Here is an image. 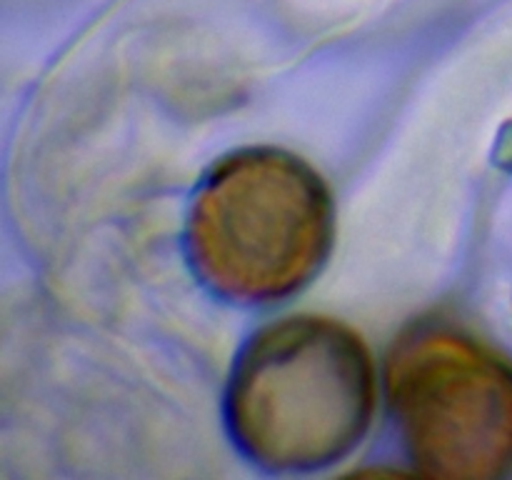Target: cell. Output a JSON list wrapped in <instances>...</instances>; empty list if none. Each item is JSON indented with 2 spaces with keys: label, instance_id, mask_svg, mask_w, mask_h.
<instances>
[{
  "label": "cell",
  "instance_id": "obj_1",
  "mask_svg": "<svg viewBox=\"0 0 512 480\" xmlns=\"http://www.w3.org/2000/svg\"><path fill=\"white\" fill-rule=\"evenodd\" d=\"M368 350L345 325L290 318L240 355L228 420L240 448L265 468L310 470L348 455L373 418Z\"/></svg>",
  "mask_w": 512,
  "mask_h": 480
},
{
  "label": "cell",
  "instance_id": "obj_2",
  "mask_svg": "<svg viewBox=\"0 0 512 480\" xmlns=\"http://www.w3.org/2000/svg\"><path fill=\"white\" fill-rule=\"evenodd\" d=\"M188 238L198 273L225 298H285L328 255L330 195L303 160L270 148L243 150L205 178Z\"/></svg>",
  "mask_w": 512,
  "mask_h": 480
},
{
  "label": "cell",
  "instance_id": "obj_3",
  "mask_svg": "<svg viewBox=\"0 0 512 480\" xmlns=\"http://www.w3.org/2000/svg\"><path fill=\"white\" fill-rule=\"evenodd\" d=\"M388 398L423 473L485 480L512 468V370L468 335L423 325L395 343Z\"/></svg>",
  "mask_w": 512,
  "mask_h": 480
}]
</instances>
